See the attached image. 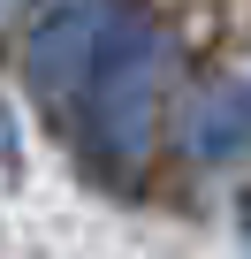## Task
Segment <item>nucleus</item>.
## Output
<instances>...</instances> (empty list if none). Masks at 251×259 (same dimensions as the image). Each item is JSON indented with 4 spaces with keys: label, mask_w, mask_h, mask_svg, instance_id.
<instances>
[{
    "label": "nucleus",
    "mask_w": 251,
    "mask_h": 259,
    "mask_svg": "<svg viewBox=\"0 0 251 259\" xmlns=\"http://www.w3.org/2000/svg\"><path fill=\"white\" fill-rule=\"evenodd\" d=\"M153 76H160V38L145 16H122L99 31L91 54V138L114 160H137L145 153V130H153Z\"/></svg>",
    "instance_id": "1"
},
{
    "label": "nucleus",
    "mask_w": 251,
    "mask_h": 259,
    "mask_svg": "<svg viewBox=\"0 0 251 259\" xmlns=\"http://www.w3.org/2000/svg\"><path fill=\"white\" fill-rule=\"evenodd\" d=\"M99 0H69V8H54L38 31H31V84L46 99H69L84 76H91V54H99Z\"/></svg>",
    "instance_id": "2"
},
{
    "label": "nucleus",
    "mask_w": 251,
    "mask_h": 259,
    "mask_svg": "<svg viewBox=\"0 0 251 259\" xmlns=\"http://www.w3.org/2000/svg\"><path fill=\"white\" fill-rule=\"evenodd\" d=\"M183 145H190L198 160H228V153L251 145V84H243V76H221V84L190 107Z\"/></svg>",
    "instance_id": "3"
}]
</instances>
